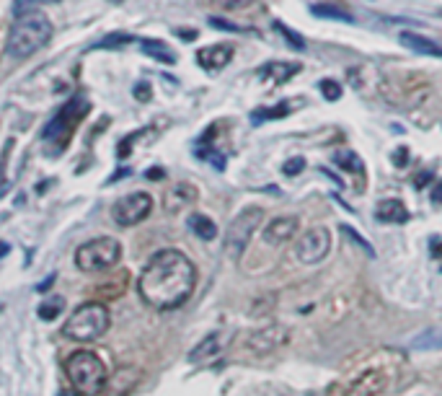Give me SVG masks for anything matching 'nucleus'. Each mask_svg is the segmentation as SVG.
Instances as JSON below:
<instances>
[{
    "mask_svg": "<svg viewBox=\"0 0 442 396\" xmlns=\"http://www.w3.org/2000/svg\"><path fill=\"white\" fill-rule=\"evenodd\" d=\"M197 285V267L178 249H163L153 254L140 275V295L158 311H171L187 303Z\"/></svg>",
    "mask_w": 442,
    "mask_h": 396,
    "instance_id": "f257e3e1",
    "label": "nucleus"
},
{
    "mask_svg": "<svg viewBox=\"0 0 442 396\" xmlns=\"http://www.w3.org/2000/svg\"><path fill=\"white\" fill-rule=\"evenodd\" d=\"M52 34H55V26L47 19V13L29 11L13 21L5 49L11 57L23 60V57H32L34 52H39L42 47L49 45Z\"/></svg>",
    "mask_w": 442,
    "mask_h": 396,
    "instance_id": "f03ea898",
    "label": "nucleus"
},
{
    "mask_svg": "<svg viewBox=\"0 0 442 396\" xmlns=\"http://www.w3.org/2000/svg\"><path fill=\"white\" fill-rule=\"evenodd\" d=\"M65 375L78 394L96 396L106 386V365L96 352L78 350L65 360Z\"/></svg>",
    "mask_w": 442,
    "mask_h": 396,
    "instance_id": "7ed1b4c3",
    "label": "nucleus"
},
{
    "mask_svg": "<svg viewBox=\"0 0 442 396\" xmlns=\"http://www.w3.org/2000/svg\"><path fill=\"white\" fill-rule=\"evenodd\" d=\"M393 386V371L386 362H370L354 371L344 384L334 386V396H383Z\"/></svg>",
    "mask_w": 442,
    "mask_h": 396,
    "instance_id": "20e7f679",
    "label": "nucleus"
},
{
    "mask_svg": "<svg viewBox=\"0 0 442 396\" xmlns=\"http://www.w3.org/2000/svg\"><path fill=\"white\" fill-rule=\"evenodd\" d=\"M106 329H109V308L104 303H83L70 314L62 331L75 342H91L99 340Z\"/></svg>",
    "mask_w": 442,
    "mask_h": 396,
    "instance_id": "39448f33",
    "label": "nucleus"
},
{
    "mask_svg": "<svg viewBox=\"0 0 442 396\" xmlns=\"http://www.w3.org/2000/svg\"><path fill=\"white\" fill-rule=\"evenodd\" d=\"M122 257V246L119 241L111 236L104 238H93V241H86L83 246H78L75 251V264L80 272H104L117 267V261Z\"/></svg>",
    "mask_w": 442,
    "mask_h": 396,
    "instance_id": "423d86ee",
    "label": "nucleus"
},
{
    "mask_svg": "<svg viewBox=\"0 0 442 396\" xmlns=\"http://www.w3.org/2000/svg\"><path fill=\"white\" fill-rule=\"evenodd\" d=\"M261 220H264V210L256 207V205H248V207H244L238 216L233 218L231 226H228V233H225V251H228L231 259H241L244 257L246 246H248V241L256 233V228H259Z\"/></svg>",
    "mask_w": 442,
    "mask_h": 396,
    "instance_id": "0eeeda50",
    "label": "nucleus"
},
{
    "mask_svg": "<svg viewBox=\"0 0 442 396\" xmlns=\"http://www.w3.org/2000/svg\"><path fill=\"white\" fill-rule=\"evenodd\" d=\"M89 112V102H86V96H73L70 102L60 109V114H57L55 119L49 122V125L45 127V132H42V137H45L47 143H55V140H60L62 145L67 143V137H70V132L75 130V125L83 119V114Z\"/></svg>",
    "mask_w": 442,
    "mask_h": 396,
    "instance_id": "6e6552de",
    "label": "nucleus"
},
{
    "mask_svg": "<svg viewBox=\"0 0 442 396\" xmlns=\"http://www.w3.org/2000/svg\"><path fill=\"white\" fill-rule=\"evenodd\" d=\"M150 210H153V197L148 192H132L114 202L111 218H114L117 226L127 228V226H137L140 220H145V218L150 216Z\"/></svg>",
    "mask_w": 442,
    "mask_h": 396,
    "instance_id": "1a4fd4ad",
    "label": "nucleus"
},
{
    "mask_svg": "<svg viewBox=\"0 0 442 396\" xmlns=\"http://www.w3.org/2000/svg\"><path fill=\"white\" fill-rule=\"evenodd\" d=\"M383 99L396 106H417L419 102L427 99V83H421L419 78H391L383 86Z\"/></svg>",
    "mask_w": 442,
    "mask_h": 396,
    "instance_id": "9d476101",
    "label": "nucleus"
},
{
    "mask_svg": "<svg viewBox=\"0 0 442 396\" xmlns=\"http://www.w3.org/2000/svg\"><path fill=\"white\" fill-rule=\"evenodd\" d=\"M288 342H290V329L285 324H266V327L256 329V331H251L246 337V350L251 352V355L264 358V355H272L279 347H285Z\"/></svg>",
    "mask_w": 442,
    "mask_h": 396,
    "instance_id": "9b49d317",
    "label": "nucleus"
},
{
    "mask_svg": "<svg viewBox=\"0 0 442 396\" xmlns=\"http://www.w3.org/2000/svg\"><path fill=\"white\" fill-rule=\"evenodd\" d=\"M329 249H332V233H329V228L313 226L310 231H305L300 236L298 246H295V257L303 264H318V261L326 259Z\"/></svg>",
    "mask_w": 442,
    "mask_h": 396,
    "instance_id": "f8f14e48",
    "label": "nucleus"
},
{
    "mask_svg": "<svg viewBox=\"0 0 442 396\" xmlns=\"http://www.w3.org/2000/svg\"><path fill=\"white\" fill-rule=\"evenodd\" d=\"M298 218L295 216H282V218H275L269 220L264 228V241L269 246H277V244H285L290 238L298 233Z\"/></svg>",
    "mask_w": 442,
    "mask_h": 396,
    "instance_id": "ddd939ff",
    "label": "nucleus"
},
{
    "mask_svg": "<svg viewBox=\"0 0 442 396\" xmlns=\"http://www.w3.org/2000/svg\"><path fill=\"white\" fill-rule=\"evenodd\" d=\"M231 60H233L231 45H212V47H205V49H199L197 52V62L205 70H210V73L222 70Z\"/></svg>",
    "mask_w": 442,
    "mask_h": 396,
    "instance_id": "4468645a",
    "label": "nucleus"
},
{
    "mask_svg": "<svg viewBox=\"0 0 442 396\" xmlns=\"http://www.w3.org/2000/svg\"><path fill=\"white\" fill-rule=\"evenodd\" d=\"M222 352V334H207L205 340L199 342L194 350L189 352V362H194V365H205V362H212L218 355Z\"/></svg>",
    "mask_w": 442,
    "mask_h": 396,
    "instance_id": "2eb2a0df",
    "label": "nucleus"
},
{
    "mask_svg": "<svg viewBox=\"0 0 442 396\" xmlns=\"http://www.w3.org/2000/svg\"><path fill=\"white\" fill-rule=\"evenodd\" d=\"M375 218L380 223H406L409 220V207L398 197H386L383 202H377Z\"/></svg>",
    "mask_w": 442,
    "mask_h": 396,
    "instance_id": "dca6fc26",
    "label": "nucleus"
},
{
    "mask_svg": "<svg viewBox=\"0 0 442 396\" xmlns=\"http://www.w3.org/2000/svg\"><path fill=\"white\" fill-rule=\"evenodd\" d=\"M398 42L406 47V49H411V52H417V55L442 57V47L437 42L427 39L424 34H417V32H404V34L398 36Z\"/></svg>",
    "mask_w": 442,
    "mask_h": 396,
    "instance_id": "f3484780",
    "label": "nucleus"
},
{
    "mask_svg": "<svg viewBox=\"0 0 442 396\" xmlns=\"http://www.w3.org/2000/svg\"><path fill=\"white\" fill-rule=\"evenodd\" d=\"M295 73H300V62H266L259 68V75L269 83H288Z\"/></svg>",
    "mask_w": 442,
    "mask_h": 396,
    "instance_id": "a211bd4d",
    "label": "nucleus"
},
{
    "mask_svg": "<svg viewBox=\"0 0 442 396\" xmlns=\"http://www.w3.org/2000/svg\"><path fill=\"white\" fill-rule=\"evenodd\" d=\"M197 200V189L191 187V184H176L166 197V207L171 213H178L181 207H187Z\"/></svg>",
    "mask_w": 442,
    "mask_h": 396,
    "instance_id": "6ab92c4d",
    "label": "nucleus"
},
{
    "mask_svg": "<svg viewBox=\"0 0 442 396\" xmlns=\"http://www.w3.org/2000/svg\"><path fill=\"white\" fill-rule=\"evenodd\" d=\"M143 47V52L148 57H153L158 62H166V65H174L176 62V55H174V49L166 45V42H161V39H143L140 42Z\"/></svg>",
    "mask_w": 442,
    "mask_h": 396,
    "instance_id": "aec40b11",
    "label": "nucleus"
},
{
    "mask_svg": "<svg viewBox=\"0 0 442 396\" xmlns=\"http://www.w3.org/2000/svg\"><path fill=\"white\" fill-rule=\"evenodd\" d=\"M187 226L191 228V233L199 236L202 241H212V238L218 236V226H215V220H210L207 216H189Z\"/></svg>",
    "mask_w": 442,
    "mask_h": 396,
    "instance_id": "412c9836",
    "label": "nucleus"
},
{
    "mask_svg": "<svg viewBox=\"0 0 442 396\" xmlns=\"http://www.w3.org/2000/svg\"><path fill=\"white\" fill-rule=\"evenodd\" d=\"M288 114H290V104L282 102V104H277V106L254 109V112H251V122H254V125H261L266 119H282V117H288Z\"/></svg>",
    "mask_w": 442,
    "mask_h": 396,
    "instance_id": "4be33fe9",
    "label": "nucleus"
},
{
    "mask_svg": "<svg viewBox=\"0 0 442 396\" xmlns=\"http://www.w3.org/2000/svg\"><path fill=\"white\" fill-rule=\"evenodd\" d=\"M411 345H414L417 350H442V327L421 331L419 337L411 340Z\"/></svg>",
    "mask_w": 442,
    "mask_h": 396,
    "instance_id": "5701e85b",
    "label": "nucleus"
},
{
    "mask_svg": "<svg viewBox=\"0 0 442 396\" xmlns=\"http://www.w3.org/2000/svg\"><path fill=\"white\" fill-rule=\"evenodd\" d=\"M334 163L344 171H352V174H362V176H365V163H362V159H360L354 150H339L336 159H334Z\"/></svg>",
    "mask_w": 442,
    "mask_h": 396,
    "instance_id": "b1692460",
    "label": "nucleus"
},
{
    "mask_svg": "<svg viewBox=\"0 0 442 396\" xmlns=\"http://www.w3.org/2000/svg\"><path fill=\"white\" fill-rule=\"evenodd\" d=\"M310 13H313V16H318V19H332V21H347V23L354 21L352 13H344L342 8H336V5H326V3H321V5H310Z\"/></svg>",
    "mask_w": 442,
    "mask_h": 396,
    "instance_id": "393cba45",
    "label": "nucleus"
},
{
    "mask_svg": "<svg viewBox=\"0 0 442 396\" xmlns=\"http://www.w3.org/2000/svg\"><path fill=\"white\" fill-rule=\"evenodd\" d=\"M62 308H65V301L62 298H49V301H45L39 306V316L45 318V321H55L62 314Z\"/></svg>",
    "mask_w": 442,
    "mask_h": 396,
    "instance_id": "a878e982",
    "label": "nucleus"
},
{
    "mask_svg": "<svg viewBox=\"0 0 442 396\" xmlns=\"http://www.w3.org/2000/svg\"><path fill=\"white\" fill-rule=\"evenodd\" d=\"M130 42H135L132 34H124V32H114V34L104 36L101 42H96V47H104V49H117V47H124L130 45Z\"/></svg>",
    "mask_w": 442,
    "mask_h": 396,
    "instance_id": "bb28decb",
    "label": "nucleus"
},
{
    "mask_svg": "<svg viewBox=\"0 0 442 396\" xmlns=\"http://www.w3.org/2000/svg\"><path fill=\"white\" fill-rule=\"evenodd\" d=\"M275 29H277V32H279L282 36H285V39H288L292 49H298V52H300V49H305V39H303V36H300L298 32H292V29H290V26H285L282 21H275Z\"/></svg>",
    "mask_w": 442,
    "mask_h": 396,
    "instance_id": "cd10ccee",
    "label": "nucleus"
},
{
    "mask_svg": "<svg viewBox=\"0 0 442 396\" xmlns=\"http://www.w3.org/2000/svg\"><path fill=\"white\" fill-rule=\"evenodd\" d=\"M318 89H321V93L329 99V102H336L339 96H342V86L336 83V80H332V78H326V80H321L318 83Z\"/></svg>",
    "mask_w": 442,
    "mask_h": 396,
    "instance_id": "c85d7f7f",
    "label": "nucleus"
},
{
    "mask_svg": "<svg viewBox=\"0 0 442 396\" xmlns=\"http://www.w3.org/2000/svg\"><path fill=\"white\" fill-rule=\"evenodd\" d=\"M342 233H344V236L352 238L357 246H362V249L367 251V257H375V249H373V246H370V244L365 241V236H360V233H357V231H354L352 226H342Z\"/></svg>",
    "mask_w": 442,
    "mask_h": 396,
    "instance_id": "c756f323",
    "label": "nucleus"
},
{
    "mask_svg": "<svg viewBox=\"0 0 442 396\" xmlns=\"http://www.w3.org/2000/svg\"><path fill=\"white\" fill-rule=\"evenodd\" d=\"M254 0H212L215 8L220 11H241V8H248Z\"/></svg>",
    "mask_w": 442,
    "mask_h": 396,
    "instance_id": "7c9ffc66",
    "label": "nucleus"
},
{
    "mask_svg": "<svg viewBox=\"0 0 442 396\" xmlns=\"http://www.w3.org/2000/svg\"><path fill=\"white\" fill-rule=\"evenodd\" d=\"M210 26H215V29H222V32H248L246 26H238V23H233V21H225V19H218V16H212L210 19Z\"/></svg>",
    "mask_w": 442,
    "mask_h": 396,
    "instance_id": "2f4dec72",
    "label": "nucleus"
},
{
    "mask_svg": "<svg viewBox=\"0 0 442 396\" xmlns=\"http://www.w3.org/2000/svg\"><path fill=\"white\" fill-rule=\"evenodd\" d=\"M36 3H57V0H13V13H16V19L23 16V13H29V8L36 5Z\"/></svg>",
    "mask_w": 442,
    "mask_h": 396,
    "instance_id": "473e14b6",
    "label": "nucleus"
},
{
    "mask_svg": "<svg viewBox=\"0 0 442 396\" xmlns=\"http://www.w3.org/2000/svg\"><path fill=\"white\" fill-rule=\"evenodd\" d=\"M303 169H305V161H303V159H290V161H285L282 174H285V176H298Z\"/></svg>",
    "mask_w": 442,
    "mask_h": 396,
    "instance_id": "72a5a7b5",
    "label": "nucleus"
},
{
    "mask_svg": "<svg viewBox=\"0 0 442 396\" xmlns=\"http://www.w3.org/2000/svg\"><path fill=\"white\" fill-rule=\"evenodd\" d=\"M406 163H409V148H396V150H393V166L401 169V166H406Z\"/></svg>",
    "mask_w": 442,
    "mask_h": 396,
    "instance_id": "f704fd0d",
    "label": "nucleus"
},
{
    "mask_svg": "<svg viewBox=\"0 0 442 396\" xmlns=\"http://www.w3.org/2000/svg\"><path fill=\"white\" fill-rule=\"evenodd\" d=\"M135 99L137 102H150V83H137L135 86Z\"/></svg>",
    "mask_w": 442,
    "mask_h": 396,
    "instance_id": "c9c22d12",
    "label": "nucleus"
},
{
    "mask_svg": "<svg viewBox=\"0 0 442 396\" xmlns=\"http://www.w3.org/2000/svg\"><path fill=\"white\" fill-rule=\"evenodd\" d=\"M178 34V39H184V42H194V39H197V29H178L176 32Z\"/></svg>",
    "mask_w": 442,
    "mask_h": 396,
    "instance_id": "e433bc0d",
    "label": "nucleus"
},
{
    "mask_svg": "<svg viewBox=\"0 0 442 396\" xmlns=\"http://www.w3.org/2000/svg\"><path fill=\"white\" fill-rule=\"evenodd\" d=\"M432 200H434L437 205H442V179L434 184V189H432Z\"/></svg>",
    "mask_w": 442,
    "mask_h": 396,
    "instance_id": "4c0bfd02",
    "label": "nucleus"
},
{
    "mask_svg": "<svg viewBox=\"0 0 442 396\" xmlns=\"http://www.w3.org/2000/svg\"><path fill=\"white\" fill-rule=\"evenodd\" d=\"M52 283H55V275H49L45 283L36 285V290H39V293H45V290H49V288H52Z\"/></svg>",
    "mask_w": 442,
    "mask_h": 396,
    "instance_id": "58836bf2",
    "label": "nucleus"
},
{
    "mask_svg": "<svg viewBox=\"0 0 442 396\" xmlns=\"http://www.w3.org/2000/svg\"><path fill=\"white\" fill-rule=\"evenodd\" d=\"M430 246H432V254H434V257H442V244H440V238H432Z\"/></svg>",
    "mask_w": 442,
    "mask_h": 396,
    "instance_id": "ea45409f",
    "label": "nucleus"
},
{
    "mask_svg": "<svg viewBox=\"0 0 442 396\" xmlns=\"http://www.w3.org/2000/svg\"><path fill=\"white\" fill-rule=\"evenodd\" d=\"M148 176H150V179L158 181V179H161V176H163V171H161V169H150V171H148Z\"/></svg>",
    "mask_w": 442,
    "mask_h": 396,
    "instance_id": "a19ab883",
    "label": "nucleus"
},
{
    "mask_svg": "<svg viewBox=\"0 0 442 396\" xmlns=\"http://www.w3.org/2000/svg\"><path fill=\"white\" fill-rule=\"evenodd\" d=\"M8 251H11V246H8V244H5V241H0V259H3V257H5V254H8Z\"/></svg>",
    "mask_w": 442,
    "mask_h": 396,
    "instance_id": "79ce46f5",
    "label": "nucleus"
},
{
    "mask_svg": "<svg viewBox=\"0 0 442 396\" xmlns=\"http://www.w3.org/2000/svg\"><path fill=\"white\" fill-rule=\"evenodd\" d=\"M430 181V174H421L419 179H417V187H421V184H427Z\"/></svg>",
    "mask_w": 442,
    "mask_h": 396,
    "instance_id": "37998d69",
    "label": "nucleus"
},
{
    "mask_svg": "<svg viewBox=\"0 0 442 396\" xmlns=\"http://www.w3.org/2000/svg\"><path fill=\"white\" fill-rule=\"evenodd\" d=\"M57 396H73V394H70V391H60Z\"/></svg>",
    "mask_w": 442,
    "mask_h": 396,
    "instance_id": "c03bdc74",
    "label": "nucleus"
},
{
    "mask_svg": "<svg viewBox=\"0 0 442 396\" xmlns=\"http://www.w3.org/2000/svg\"><path fill=\"white\" fill-rule=\"evenodd\" d=\"M111 3H122V0H111Z\"/></svg>",
    "mask_w": 442,
    "mask_h": 396,
    "instance_id": "a18cd8bd",
    "label": "nucleus"
}]
</instances>
